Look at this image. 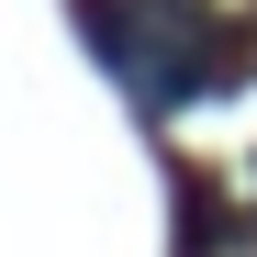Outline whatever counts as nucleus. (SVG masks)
Segmentation results:
<instances>
[{
    "label": "nucleus",
    "mask_w": 257,
    "mask_h": 257,
    "mask_svg": "<svg viewBox=\"0 0 257 257\" xmlns=\"http://www.w3.org/2000/svg\"><path fill=\"white\" fill-rule=\"evenodd\" d=\"M78 34H90V56L146 112L235 78V23L212 12V0H78Z\"/></svg>",
    "instance_id": "nucleus-1"
},
{
    "label": "nucleus",
    "mask_w": 257,
    "mask_h": 257,
    "mask_svg": "<svg viewBox=\"0 0 257 257\" xmlns=\"http://www.w3.org/2000/svg\"><path fill=\"white\" fill-rule=\"evenodd\" d=\"M179 224H190V257H257V224H235L212 179H179Z\"/></svg>",
    "instance_id": "nucleus-2"
}]
</instances>
